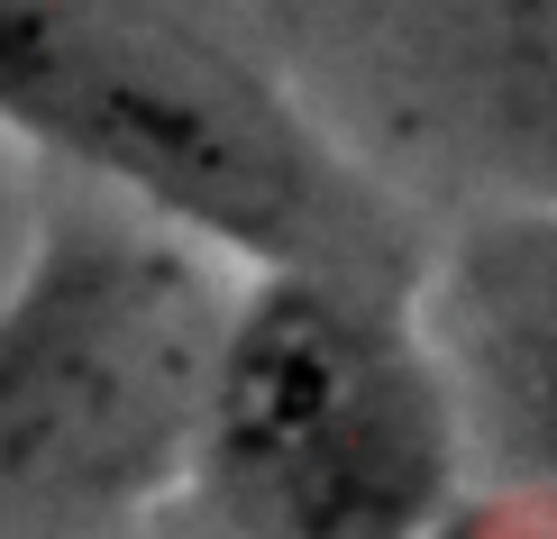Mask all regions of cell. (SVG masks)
Wrapping results in <instances>:
<instances>
[{"label":"cell","mask_w":557,"mask_h":539,"mask_svg":"<svg viewBox=\"0 0 557 539\" xmlns=\"http://www.w3.org/2000/svg\"><path fill=\"white\" fill-rule=\"evenodd\" d=\"M284 74L347 147H403L557 210V0H265Z\"/></svg>","instance_id":"277c9868"},{"label":"cell","mask_w":557,"mask_h":539,"mask_svg":"<svg viewBox=\"0 0 557 539\" xmlns=\"http://www.w3.org/2000/svg\"><path fill=\"white\" fill-rule=\"evenodd\" d=\"M421 320L457 375L467 439L557 494V210L484 201L430 247Z\"/></svg>","instance_id":"5b68a950"},{"label":"cell","mask_w":557,"mask_h":539,"mask_svg":"<svg viewBox=\"0 0 557 539\" xmlns=\"http://www.w3.org/2000/svg\"><path fill=\"white\" fill-rule=\"evenodd\" d=\"M0 128L257 274H430L393 183L193 0H0Z\"/></svg>","instance_id":"6da1fadb"},{"label":"cell","mask_w":557,"mask_h":539,"mask_svg":"<svg viewBox=\"0 0 557 539\" xmlns=\"http://www.w3.org/2000/svg\"><path fill=\"white\" fill-rule=\"evenodd\" d=\"M228 302L174 238L46 220L0 293V522L110 512L201 449Z\"/></svg>","instance_id":"3957f363"},{"label":"cell","mask_w":557,"mask_h":539,"mask_svg":"<svg viewBox=\"0 0 557 539\" xmlns=\"http://www.w3.org/2000/svg\"><path fill=\"white\" fill-rule=\"evenodd\" d=\"M467 449L421 284L284 266L228 302L193 449L228 539H438Z\"/></svg>","instance_id":"7a4b0ae2"}]
</instances>
